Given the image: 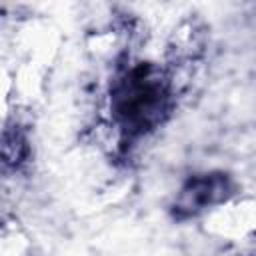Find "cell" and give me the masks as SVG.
I'll list each match as a JSON object with an SVG mask.
<instances>
[{
	"instance_id": "cell-2",
	"label": "cell",
	"mask_w": 256,
	"mask_h": 256,
	"mask_svg": "<svg viewBox=\"0 0 256 256\" xmlns=\"http://www.w3.org/2000/svg\"><path fill=\"white\" fill-rule=\"evenodd\" d=\"M232 192H234L232 180L222 172L194 176L182 186L180 194L176 196L174 216L176 218L198 216L206 208L228 200L232 196Z\"/></svg>"
},
{
	"instance_id": "cell-1",
	"label": "cell",
	"mask_w": 256,
	"mask_h": 256,
	"mask_svg": "<svg viewBox=\"0 0 256 256\" xmlns=\"http://www.w3.org/2000/svg\"><path fill=\"white\" fill-rule=\"evenodd\" d=\"M110 110L126 136H142L158 128L170 110V80L156 64H134L110 90Z\"/></svg>"
}]
</instances>
